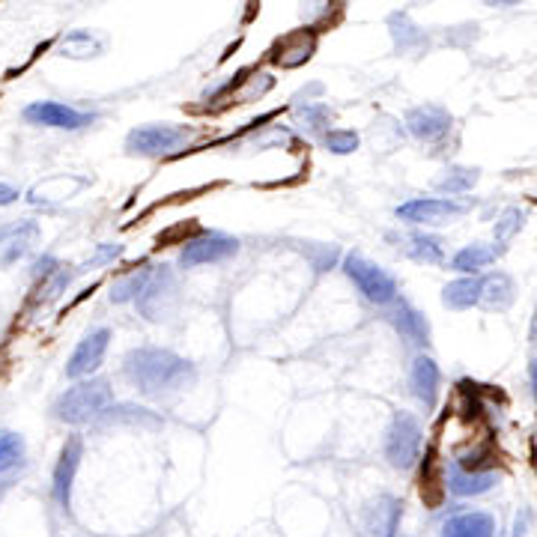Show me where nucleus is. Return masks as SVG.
I'll return each instance as SVG.
<instances>
[{"instance_id":"nucleus-5","label":"nucleus","mask_w":537,"mask_h":537,"mask_svg":"<svg viewBox=\"0 0 537 537\" xmlns=\"http://www.w3.org/2000/svg\"><path fill=\"white\" fill-rule=\"evenodd\" d=\"M472 206L457 197H412L394 209L397 221L409 227H442L460 221Z\"/></svg>"},{"instance_id":"nucleus-14","label":"nucleus","mask_w":537,"mask_h":537,"mask_svg":"<svg viewBox=\"0 0 537 537\" xmlns=\"http://www.w3.org/2000/svg\"><path fill=\"white\" fill-rule=\"evenodd\" d=\"M24 120L33 123V126H45V129H66V132H75V129H84L93 123L90 114H81L63 102H33L24 108Z\"/></svg>"},{"instance_id":"nucleus-29","label":"nucleus","mask_w":537,"mask_h":537,"mask_svg":"<svg viewBox=\"0 0 537 537\" xmlns=\"http://www.w3.org/2000/svg\"><path fill=\"white\" fill-rule=\"evenodd\" d=\"M391 27H394V39H397V48H400V51H412V42H415V45H424V33H421L406 15H394V18H391Z\"/></svg>"},{"instance_id":"nucleus-33","label":"nucleus","mask_w":537,"mask_h":537,"mask_svg":"<svg viewBox=\"0 0 537 537\" xmlns=\"http://www.w3.org/2000/svg\"><path fill=\"white\" fill-rule=\"evenodd\" d=\"M18 197H21V194H18V188H12V185L0 182V206H12Z\"/></svg>"},{"instance_id":"nucleus-24","label":"nucleus","mask_w":537,"mask_h":537,"mask_svg":"<svg viewBox=\"0 0 537 537\" xmlns=\"http://www.w3.org/2000/svg\"><path fill=\"white\" fill-rule=\"evenodd\" d=\"M481 171L478 168H463V165H454V168H445L442 177L436 179V191H442L445 197H457V194H466L478 185Z\"/></svg>"},{"instance_id":"nucleus-9","label":"nucleus","mask_w":537,"mask_h":537,"mask_svg":"<svg viewBox=\"0 0 537 537\" xmlns=\"http://www.w3.org/2000/svg\"><path fill=\"white\" fill-rule=\"evenodd\" d=\"M385 320L391 323V329H394L409 347H418V350H427V347H430V338H433L430 320H427V314L418 311L409 299L397 296V299L385 308Z\"/></svg>"},{"instance_id":"nucleus-13","label":"nucleus","mask_w":537,"mask_h":537,"mask_svg":"<svg viewBox=\"0 0 537 537\" xmlns=\"http://www.w3.org/2000/svg\"><path fill=\"white\" fill-rule=\"evenodd\" d=\"M451 123H454V117L439 105H418V108L406 111V129L421 144H439L442 138H448Z\"/></svg>"},{"instance_id":"nucleus-15","label":"nucleus","mask_w":537,"mask_h":537,"mask_svg":"<svg viewBox=\"0 0 537 537\" xmlns=\"http://www.w3.org/2000/svg\"><path fill=\"white\" fill-rule=\"evenodd\" d=\"M409 388L412 397L430 412L439 400V388H442V370L427 353H418L409 364Z\"/></svg>"},{"instance_id":"nucleus-21","label":"nucleus","mask_w":537,"mask_h":537,"mask_svg":"<svg viewBox=\"0 0 537 537\" xmlns=\"http://www.w3.org/2000/svg\"><path fill=\"white\" fill-rule=\"evenodd\" d=\"M439 537H496V520L484 511L457 514L442 526Z\"/></svg>"},{"instance_id":"nucleus-35","label":"nucleus","mask_w":537,"mask_h":537,"mask_svg":"<svg viewBox=\"0 0 537 537\" xmlns=\"http://www.w3.org/2000/svg\"><path fill=\"white\" fill-rule=\"evenodd\" d=\"M481 3H487V6H517L523 0H481Z\"/></svg>"},{"instance_id":"nucleus-28","label":"nucleus","mask_w":537,"mask_h":537,"mask_svg":"<svg viewBox=\"0 0 537 537\" xmlns=\"http://www.w3.org/2000/svg\"><path fill=\"white\" fill-rule=\"evenodd\" d=\"M323 144H326V150L335 153V156H350V153H356L358 150V135L353 129H329V132L323 135Z\"/></svg>"},{"instance_id":"nucleus-27","label":"nucleus","mask_w":537,"mask_h":537,"mask_svg":"<svg viewBox=\"0 0 537 537\" xmlns=\"http://www.w3.org/2000/svg\"><path fill=\"white\" fill-rule=\"evenodd\" d=\"M523 221H526V215H523L517 206H508V209L499 215V221H496V230H493L496 242H499L502 248H508V242L523 230Z\"/></svg>"},{"instance_id":"nucleus-4","label":"nucleus","mask_w":537,"mask_h":537,"mask_svg":"<svg viewBox=\"0 0 537 537\" xmlns=\"http://www.w3.org/2000/svg\"><path fill=\"white\" fill-rule=\"evenodd\" d=\"M179 302H182V290H179L177 272H174V266L162 263L153 269V275L135 305L147 323H168L179 311Z\"/></svg>"},{"instance_id":"nucleus-22","label":"nucleus","mask_w":537,"mask_h":537,"mask_svg":"<svg viewBox=\"0 0 537 537\" xmlns=\"http://www.w3.org/2000/svg\"><path fill=\"white\" fill-rule=\"evenodd\" d=\"M517 299V287H514V278L505 275V272H493V275H484V299L481 305L490 308V311H508Z\"/></svg>"},{"instance_id":"nucleus-32","label":"nucleus","mask_w":537,"mask_h":537,"mask_svg":"<svg viewBox=\"0 0 537 537\" xmlns=\"http://www.w3.org/2000/svg\"><path fill=\"white\" fill-rule=\"evenodd\" d=\"M117 257H123V245H120V242H102V245L96 248V254L87 260V269L108 266V263H114Z\"/></svg>"},{"instance_id":"nucleus-18","label":"nucleus","mask_w":537,"mask_h":537,"mask_svg":"<svg viewBox=\"0 0 537 537\" xmlns=\"http://www.w3.org/2000/svg\"><path fill=\"white\" fill-rule=\"evenodd\" d=\"M484 299V275H460L442 287V305L451 311H472Z\"/></svg>"},{"instance_id":"nucleus-34","label":"nucleus","mask_w":537,"mask_h":537,"mask_svg":"<svg viewBox=\"0 0 537 537\" xmlns=\"http://www.w3.org/2000/svg\"><path fill=\"white\" fill-rule=\"evenodd\" d=\"M529 379H532V391H535V400H537V358L529 361Z\"/></svg>"},{"instance_id":"nucleus-19","label":"nucleus","mask_w":537,"mask_h":537,"mask_svg":"<svg viewBox=\"0 0 537 537\" xmlns=\"http://www.w3.org/2000/svg\"><path fill=\"white\" fill-rule=\"evenodd\" d=\"M499 242H472V245H463L454 257H451V269L457 272V275H481L487 266H493L502 254H505V248H496Z\"/></svg>"},{"instance_id":"nucleus-1","label":"nucleus","mask_w":537,"mask_h":537,"mask_svg":"<svg viewBox=\"0 0 537 537\" xmlns=\"http://www.w3.org/2000/svg\"><path fill=\"white\" fill-rule=\"evenodd\" d=\"M123 376L141 394L165 400L197 382V367L165 347H135L123 356Z\"/></svg>"},{"instance_id":"nucleus-16","label":"nucleus","mask_w":537,"mask_h":537,"mask_svg":"<svg viewBox=\"0 0 537 537\" xmlns=\"http://www.w3.org/2000/svg\"><path fill=\"white\" fill-rule=\"evenodd\" d=\"M314 51H317V33L314 30H296L272 48V60L281 69H299L314 57Z\"/></svg>"},{"instance_id":"nucleus-8","label":"nucleus","mask_w":537,"mask_h":537,"mask_svg":"<svg viewBox=\"0 0 537 537\" xmlns=\"http://www.w3.org/2000/svg\"><path fill=\"white\" fill-rule=\"evenodd\" d=\"M194 135L191 126H174V123H153L132 129L126 138V153L132 156H168L188 144Z\"/></svg>"},{"instance_id":"nucleus-10","label":"nucleus","mask_w":537,"mask_h":537,"mask_svg":"<svg viewBox=\"0 0 537 537\" xmlns=\"http://www.w3.org/2000/svg\"><path fill=\"white\" fill-rule=\"evenodd\" d=\"M400 517L403 505L391 493H382L358 511V537H397Z\"/></svg>"},{"instance_id":"nucleus-26","label":"nucleus","mask_w":537,"mask_h":537,"mask_svg":"<svg viewBox=\"0 0 537 537\" xmlns=\"http://www.w3.org/2000/svg\"><path fill=\"white\" fill-rule=\"evenodd\" d=\"M24 460V439L18 433L3 430L0 433V475H6L9 469H15Z\"/></svg>"},{"instance_id":"nucleus-6","label":"nucleus","mask_w":537,"mask_h":537,"mask_svg":"<svg viewBox=\"0 0 537 537\" xmlns=\"http://www.w3.org/2000/svg\"><path fill=\"white\" fill-rule=\"evenodd\" d=\"M421 424H418V418L412 415V412H406V409H400V412H394V418H391V424H388V430H385V445H382V451H385V460L394 466V469H412L415 466V460H418V454H421Z\"/></svg>"},{"instance_id":"nucleus-31","label":"nucleus","mask_w":537,"mask_h":537,"mask_svg":"<svg viewBox=\"0 0 537 537\" xmlns=\"http://www.w3.org/2000/svg\"><path fill=\"white\" fill-rule=\"evenodd\" d=\"M99 45L93 42L90 33H72L66 42H63V54H72V57H90Z\"/></svg>"},{"instance_id":"nucleus-23","label":"nucleus","mask_w":537,"mask_h":537,"mask_svg":"<svg viewBox=\"0 0 537 537\" xmlns=\"http://www.w3.org/2000/svg\"><path fill=\"white\" fill-rule=\"evenodd\" d=\"M150 275H153V269H150V266H141V269L135 266L132 272L120 275V278L114 281V287H111V302H114V305L138 302V296L144 293V287H147Z\"/></svg>"},{"instance_id":"nucleus-11","label":"nucleus","mask_w":537,"mask_h":537,"mask_svg":"<svg viewBox=\"0 0 537 537\" xmlns=\"http://www.w3.org/2000/svg\"><path fill=\"white\" fill-rule=\"evenodd\" d=\"M108 347H111V329H108V326H99V329L87 332V335L78 341V347L72 350L69 361H66V379H75V382H78V379L93 376V373L102 367Z\"/></svg>"},{"instance_id":"nucleus-25","label":"nucleus","mask_w":537,"mask_h":537,"mask_svg":"<svg viewBox=\"0 0 537 537\" xmlns=\"http://www.w3.org/2000/svg\"><path fill=\"white\" fill-rule=\"evenodd\" d=\"M102 424H123V421H129V424H144V427H159L162 424V418H156L150 409H144V406H132V403H123V406H108L105 412H102V418H99Z\"/></svg>"},{"instance_id":"nucleus-17","label":"nucleus","mask_w":537,"mask_h":537,"mask_svg":"<svg viewBox=\"0 0 537 537\" xmlns=\"http://www.w3.org/2000/svg\"><path fill=\"white\" fill-rule=\"evenodd\" d=\"M403 254L415 263H424V266H442L445 263V239L436 236V233H421V230H412L406 236H397Z\"/></svg>"},{"instance_id":"nucleus-36","label":"nucleus","mask_w":537,"mask_h":537,"mask_svg":"<svg viewBox=\"0 0 537 537\" xmlns=\"http://www.w3.org/2000/svg\"><path fill=\"white\" fill-rule=\"evenodd\" d=\"M9 487H12V481H9V478H3V481H0V502H3V496H6V490H9Z\"/></svg>"},{"instance_id":"nucleus-12","label":"nucleus","mask_w":537,"mask_h":537,"mask_svg":"<svg viewBox=\"0 0 537 537\" xmlns=\"http://www.w3.org/2000/svg\"><path fill=\"white\" fill-rule=\"evenodd\" d=\"M81 457H84V442L75 433V436L66 439V445L60 451V460L54 466V475H51V499L66 514H69V505H72V487H75V475H78Z\"/></svg>"},{"instance_id":"nucleus-30","label":"nucleus","mask_w":537,"mask_h":537,"mask_svg":"<svg viewBox=\"0 0 537 537\" xmlns=\"http://www.w3.org/2000/svg\"><path fill=\"white\" fill-rule=\"evenodd\" d=\"M299 123H305L308 132H329V123H332V111L329 105H305L299 108Z\"/></svg>"},{"instance_id":"nucleus-20","label":"nucleus","mask_w":537,"mask_h":537,"mask_svg":"<svg viewBox=\"0 0 537 537\" xmlns=\"http://www.w3.org/2000/svg\"><path fill=\"white\" fill-rule=\"evenodd\" d=\"M448 490L454 493V496H481V493H487V490H493V484H496V475L493 472H478V469H466V466H460L457 460L451 463V469H448Z\"/></svg>"},{"instance_id":"nucleus-3","label":"nucleus","mask_w":537,"mask_h":537,"mask_svg":"<svg viewBox=\"0 0 537 537\" xmlns=\"http://www.w3.org/2000/svg\"><path fill=\"white\" fill-rule=\"evenodd\" d=\"M341 269H344V275L353 281V287H356L358 293H361L370 305H376V308H388V305L400 296L397 278H394L388 269H382V266H376L373 260H367L364 254H358V251H350V254L344 257Z\"/></svg>"},{"instance_id":"nucleus-2","label":"nucleus","mask_w":537,"mask_h":537,"mask_svg":"<svg viewBox=\"0 0 537 537\" xmlns=\"http://www.w3.org/2000/svg\"><path fill=\"white\" fill-rule=\"evenodd\" d=\"M114 403V388L105 376H87V379H78L72 388H66L54 406H51V415L63 424H72V427H81V424H90V421H99L102 412Z\"/></svg>"},{"instance_id":"nucleus-7","label":"nucleus","mask_w":537,"mask_h":537,"mask_svg":"<svg viewBox=\"0 0 537 537\" xmlns=\"http://www.w3.org/2000/svg\"><path fill=\"white\" fill-rule=\"evenodd\" d=\"M239 254V239L224 233V230H203L191 236L182 251H179V266L182 269H197V266H218L227 263Z\"/></svg>"}]
</instances>
